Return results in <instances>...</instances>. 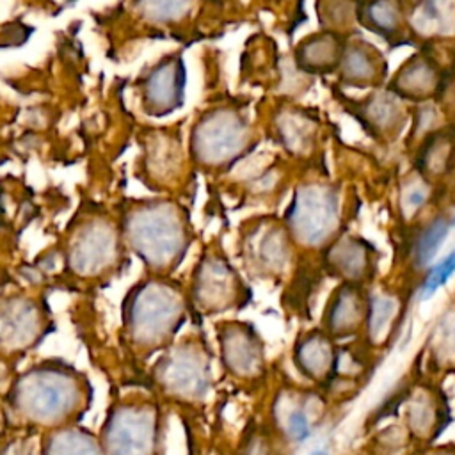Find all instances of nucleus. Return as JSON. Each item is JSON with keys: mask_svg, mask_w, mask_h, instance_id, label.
Here are the masks:
<instances>
[{"mask_svg": "<svg viewBox=\"0 0 455 455\" xmlns=\"http://www.w3.org/2000/svg\"><path fill=\"white\" fill-rule=\"evenodd\" d=\"M188 299L171 281L148 279L126 299L124 325L130 343L144 354L169 347L188 315Z\"/></svg>", "mask_w": 455, "mask_h": 455, "instance_id": "1", "label": "nucleus"}, {"mask_svg": "<svg viewBox=\"0 0 455 455\" xmlns=\"http://www.w3.org/2000/svg\"><path fill=\"white\" fill-rule=\"evenodd\" d=\"M160 395L178 405L204 409L213 396V352L201 334H187L165 347L153 366Z\"/></svg>", "mask_w": 455, "mask_h": 455, "instance_id": "2", "label": "nucleus"}, {"mask_svg": "<svg viewBox=\"0 0 455 455\" xmlns=\"http://www.w3.org/2000/svg\"><path fill=\"white\" fill-rule=\"evenodd\" d=\"M124 236L133 252L155 272L178 267L188 247L178 208L164 201L133 208L124 220Z\"/></svg>", "mask_w": 455, "mask_h": 455, "instance_id": "3", "label": "nucleus"}, {"mask_svg": "<svg viewBox=\"0 0 455 455\" xmlns=\"http://www.w3.org/2000/svg\"><path fill=\"white\" fill-rule=\"evenodd\" d=\"M331 405L322 389L283 379L272 387L261 419L284 453L291 455L313 437Z\"/></svg>", "mask_w": 455, "mask_h": 455, "instance_id": "4", "label": "nucleus"}, {"mask_svg": "<svg viewBox=\"0 0 455 455\" xmlns=\"http://www.w3.org/2000/svg\"><path fill=\"white\" fill-rule=\"evenodd\" d=\"M82 402L75 375L60 368H37L25 373L12 389V405L36 425H57L68 419Z\"/></svg>", "mask_w": 455, "mask_h": 455, "instance_id": "5", "label": "nucleus"}, {"mask_svg": "<svg viewBox=\"0 0 455 455\" xmlns=\"http://www.w3.org/2000/svg\"><path fill=\"white\" fill-rule=\"evenodd\" d=\"M393 411L419 450L434 444L451 421L450 402L441 382L419 371L396 391Z\"/></svg>", "mask_w": 455, "mask_h": 455, "instance_id": "6", "label": "nucleus"}, {"mask_svg": "<svg viewBox=\"0 0 455 455\" xmlns=\"http://www.w3.org/2000/svg\"><path fill=\"white\" fill-rule=\"evenodd\" d=\"M215 338L220 368L233 384L254 389L268 380L267 345L252 322L224 318L215 323Z\"/></svg>", "mask_w": 455, "mask_h": 455, "instance_id": "7", "label": "nucleus"}, {"mask_svg": "<svg viewBox=\"0 0 455 455\" xmlns=\"http://www.w3.org/2000/svg\"><path fill=\"white\" fill-rule=\"evenodd\" d=\"M105 455H162V414L151 400L117 407L103 430Z\"/></svg>", "mask_w": 455, "mask_h": 455, "instance_id": "8", "label": "nucleus"}, {"mask_svg": "<svg viewBox=\"0 0 455 455\" xmlns=\"http://www.w3.org/2000/svg\"><path fill=\"white\" fill-rule=\"evenodd\" d=\"M339 222L338 194L323 183H306L297 188L288 213L286 224L290 236L307 249L327 245Z\"/></svg>", "mask_w": 455, "mask_h": 455, "instance_id": "9", "label": "nucleus"}, {"mask_svg": "<svg viewBox=\"0 0 455 455\" xmlns=\"http://www.w3.org/2000/svg\"><path fill=\"white\" fill-rule=\"evenodd\" d=\"M188 297L199 315L219 316L242 309L251 300V291L226 258L208 254L196 267Z\"/></svg>", "mask_w": 455, "mask_h": 455, "instance_id": "10", "label": "nucleus"}, {"mask_svg": "<svg viewBox=\"0 0 455 455\" xmlns=\"http://www.w3.org/2000/svg\"><path fill=\"white\" fill-rule=\"evenodd\" d=\"M247 137V123L236 110L215 108L196 124L192 151L204 165H226L243 151Z\"/></svg>", "mask_w": 455, "mask_h": 455, "instance_id": "11", "label": "nucleus"}, {"mask_svg": "<svg viewBox=\"0 0 455 455\" xmlns=\"http://www.w3.org/2000/svg\"><path fill=\"white\" fill-rule=\"evenodd\" d=\"M338 350L339 343L334 341L322 327L315 325L302 329L295 336L290 350L291 366L304 382L325 393L336 373Z\"/></svg>", "mask_w": 455, "mask_h": 455, "instance_id": "12", "label": "nucleus"}, {"mask_svg": "<svg viewBox=\"0 0 455 455\" xmlns=\"http://www.w3.org/2000/svg\"><path fill=\"white\" fill-rule=\"evenodd\" d=\"M368 316V288L339 283L329 295L320 315L322 327L334 341L345 343L363 336Z\"/></svg>", "mask_w": 455, "mask_h": 455, "instance_id": "13", "label": "nucleus"}, {"mask_svg": "<svg viewBox=\"0 0 455 455\" xmlns=\"http://www.w3.org/2000/svg\"><path fill=\"white\" fill-rule=\"evenodd\" d=\"M117 240L112 226L105 220L87 222L71 240L68 261L78 275H98L112 265Z\"/></svg>", "mask_w": 455, "mask_h": 455, "instance_id": "14", "label": "nucleus"}, {"mask_svg": "<svg viewBox=\"0 0 455 455\" xmlns=\"http://www.w3.org/2000/svg\"><path fill=\"white\" fill-rule=\"evenodd\" d=\"M403 318V300L398 293L368 290V316L359 338L375 357L384 354L398 336Z\"/></svg>", "mask_w": 455, "mask_h": 455, "instance_id": "15", "label": "nucleus"}, {"mask_svg": "<svg viewBox=\"0 0 455 455\" xmlns=\"http://www.w3.org/2000/svg\"><path fill=\"white\" fill-rule=\"evenodd\" d=\"M418 371L435 382L455 373V300L432 323L419 354Z\"/></svg>", "mask_w": 455, "mask_h": 455, "instance_id": "16", "label": "nucleus"}, {"mask_svg": "<svg viewBox=\"0 0 455 455\" xmlns=\"http://www.w3.org/2000/svg\"><path fill=\"white\" fill-rule=\"evenodd\" d=\"M325 267L339 279V283H350L366 286L375 275V261L371 249L359 238H339L336 240L327 254Z\"/></svg>", "mask_w": 455, "mask_h": 455, "instance_id": "17", "label": "nucleus"}, {"mask_svg": "<svg viewBox=\"0 0 455 455\" xmlns=\"http://www.w3.org/2000/svg\"><path fill=\"white\" fill-rule=\"evenodd\" d=\"M185 69L176 59L160 62L144 82V103L153 114H167L183 101Z\"/></svg>", "mask_w": 455, "mask_h": 455, "instance_id": "18", "label": "nucleus"}, {"mask_svg": "<svg viewBox=\"0 0 455 455\" xmlns=\"http://www.w3.org/2000/svg\"><path fill=\"white\" fill-rule=\"evenodd\" d=\"M249 263L263 277H279L291 259L288 233L279 228H265L249 238Z\"/></svg>", "mask_w": 455, "mask_h": 455, "instance_id": "19", "label": "nucleus"}, {"mask_svg": "<svg viewBox=\"0 0 455 455\" xmlns=\"http://www.w3.org/2000/svg\"><path fill=\"white\" fill-rule=\"evenodd\" d=\"M39 329L36 307L27 300H11L0 309V343L12 348L28 345Z\"/></svg>", "mask_w": 455, "mask_h": 455, "instance_id": "20", "label": "nucleus"}, {"mask_svg": "<svg viewBox=\"0 0 455 455\" xmlns=\"http://www.w3.org/2000/svg\"><path fill=\"white\" fill-rule=\"evenodd\" d=\"M437 82L439 76L432 62L423 57H416L414 60L407 62V66H403L395 76L393 89L402 96L419 100L428 98L435 91Z\"/></svg>", "mask_w": 455, "mask_h": 455, "instance_id": "21", "label": "nucleus"}, {"mask_svg": "<svg viewBox=\"0 0 455 455\" xmlns=\"http://www.w3.org/2000/svg\"><path fill=\"white\" fill-rule=\"evenodd\" d=\"M419 451L421 450L398 419L375 428L361 448V453L366 455H418Z\"/></svg>", "mask_w": 455, "mask_h": 455, "instance_id": "22", "label": "nucleus"}, {"mask_svg": "<svg viewBox=\"0 0 455 455\" xmlns=\"http://www.w3.org/2000/svg\"><path fill=\"white\" fill-rule=\"evenodd\" d=\"M235 455H286L263 419H251L235 444Z\"/></svg>", "mask_w": 455, "mask_h": 455, "instance_id": "23", "label": "nucleus"}, {"mask_svg": "<svg viewBox=\"0 0 455 455\" xmlns=\"http://www.w3.org/2000/svg\"><path fill=\"white\" fill-rule=\"evenodd\" d=\"M43 455H103V451L91 434L78 428H64L46 441Z\"/></svg>", "mask_w": 455, "mask_h": 455, "instance_id": "24", "label": "nucleus"}, {"mask_svg": "<svg viewBox=\"0 0 455 455\" xmlns=\"http://www.w3.org/2000/svg\"><path fill=\"white\" fill-rule=\"evenodd\" d=\"M341 76L347 82L355 84V85L373 82L375 76H379V59H377V55L363 44H352L343 53Z\"/></svg>", "mask_w": 455, "mask_h": 455, "instance_id": "25", "label": "nucleus"}, {"mask_svg": "<svg viewBox=\"0 0 455 455\" xmlns=\"http://www.w3.org/2000/svg\"><path fill=\"white\" fill-rule=\"evenodd\" d=\"M448 231H450V222L444 217L434 219L430 224H427L419 231L411 251V261L416 270L428 268L430 261L434 259L439 247L443 245Z\"/></svg>", "mask_w": 455, "mask_h": 455, "instance_id": "26", "label": "nucleus"}, {"mask_svg": "<svg viewBox=\"0 0 455 455\" xmlns=\"http://www.w3.org/2000/svg\"><path fill=\"white\" fill-rule=\"evenodd\" d=\"M339 57V43L332 34L309 37L299 48V62L307 69H325Z\"/></svg>", "mask_w": 455, "mask_h": 455, "instance_id": "27", "label": "nucleus"}, {"mask_svg": "<svg viewBox=\"0 0 455 455\" xmlns=\"http://www.w3.org/2000/svg\"><path fill=\"white\" fill-rule=\"evenodd\" d=\"M192 0H137L135 7L146 21L174 23L187 16Z\"/></svg>", "mask_w": 455, "mask_h": 455, "instance_id": "28", "label": "nucleus"}, {"mask_svg": "<svg viewBox=\"0 0 455 455\" xmlns=\"http://www.w3.org/2000/svg\"><path fill=\"white\" fill-rule=\"evenodd\" d=\"M313 126L299 112H284L279 121V137L290 151H304L309 146Z\"/></svg>", "mask_w": 455, "mask_h": 455, "instance_id": "29", "label": "nucleus"}, {"mask_svg": "<svg viewBox=\"0 0 455 455\" xmlns=\"http://www.w3.org/2000/svg\"><path fill=\"white\" fill-rule=\"evenodd\" d=\"M364 20L373 30L393 34L402 23L400 4L396 0H371L364 9Z\"/></svg>", "mask_w": 455, "mask_h": 455, "instance_id": "30", "label": "nucleus"}, {"mask_svg": "<svg viewBox=\"0 0 455 455\" xmlns=\"http://www.w3.org/2000/svg\"><path fill=\"white\" fill-rule=\"evenodd\" d=\"M455 274V251L448 252L444 258H441L437 263L427 268L419 286H418V297L419 300H428L434 297Z\"/></svg>", "mask_w": 455, "mask_h": 455, "instance_id": "31", "label": "nucleus"}, {"mask_svg": "<svg viewBox=\"0 0 455 455\" xmlns=\"http://www.w3.org/2000/svg\"><path fill=\"white\" fill-rule=\"evenodd\" d=\"M368 121L377 126V130H389L398 119V105L393 98L375 96L368 103Z\"/></svg>", "mask_w": 455, "mask_h": 455, "instance_id": "32", "label": "nucleus"}, {"mask_svg": "<svg viewBox=\"0 0 455 455\" xmlns=\"http://www.w3.org/2000/svg\"><path fill=\"white\" fill-rule=\"evenodd\" d=\"M450 155H451V146L448 140L444 139H435L432 140V144L423 151V165L430 171V172H439L441 169L446 167V164L450 162Z\"/></svg>", "mask_w": 455, "mask_h": 455, "instance_id": "33", "label": "nucleus"}, {"mask_svg": "<svg viewBox=\"0 0 455 455\" xmlns=\"http://www.w3.org/2000/svg\"><path fill=\"white\" fill-rule=\"evenodd\" d=\"M427 203V188L412 187L405 194V204L409 210H418Z\"/></svg>", "mask_w": 455, "mask_h": 455, "instance_id": "34", "label": "nucleus"}, {"mask_svg": "<svg viewBox=\"0 0 455 455\" xmlns=\"http://www.w3.org/2000/svg\"><path fill=\"white\" fill-rule=\"evenodd\" d=\"M418 455H455V441L434 443V444L423 448Z\"/></svg>", "mask_w": 455, "mask_h": 455, "instance_id": "35", "label": "nucleus"}, {"mask_svg": "<svg viewBox=\"0 0 455 455\" xmlns=\"http://www.w3.org/2000/svg\"><path fill=\"white\" fill-rule=\"evenodd\" d=\"M307 455H331V450L327 446H318L313 451H309Z\"/></svg>", "mask_w": 455, "mask_h": 455, "instance_id": "36", "label": "nucleus"}, {"mask_svg": "<svg viewBox=\"0 0 455 455\" xmlns=\"http://www.w3.org/2000/svg\"><path fill=\"white\" fill-rule=\"evenodd\" d=\"M4 455H25V453H21L20 448H9Z\"/></svg>", "mask_w": 455, "mask_h": 455, "instance_id": "37", "label": "nucleus"}, {"mask_svg": "<svg viewBox=\"0 0 455 455\" xmlns=\"http://www.w3.org/2000/svg\"><path fill=\"white\" fill-rule=\"evenodd\" d=\"M451 226H455V217H453V222H451Z\"/></svg>", "mask_w": 455, "mask_h": 455, "instance_id": "38", "label": "nucleus"}, {"mask_svg": "<svg viewBox=\"0 0 455 455\" xmlns=\"http://www.w3.org/2000/svg\"><path fill=\"white\" fill-rule=\"evenodd\" d=\"M359 455H366V453H359Z\"/></svg>", "mask_w": 455, "mask_h": 455, "instance_id": "39", "label": "nucleus"}]
</instances>
